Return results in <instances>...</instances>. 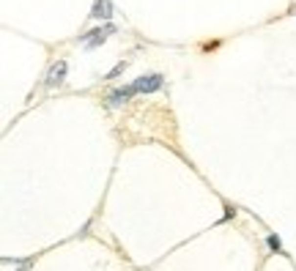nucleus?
Wrapping results in <instances>:
<instances>
[{
  "label": "nucleus",
  "instance_id": "obj_1",
  "mask_svg": "<svg viewBox=\"0 0 296 271\" xmlns=\"http://www.w3.org/2000/svg\"><path fill=\"white\" fill-rule=\"evenodd\" d=\"M162 85H165L162 74H145V77H137V80L132 83V88H135V93H154V90H159Z\"/></svg>",
  "mask_w": 296,
  "mask_h": 271
},
{
  "label": "nucleus",
  "instance_id": "obj_2",
  "mask_svg": "<svg viewBox=\"0 0 296 271\" xmlns=\"http://www.w3.org/2000/svg\"><path fill=\"white\" fill-rule=\"evenodd\" d=\"M113 30H115L113 25H107V28H99V30H88V33L80 36V42H83L88 49H96V47H102V44L107 42V36H110Z\"/></svg>",
  "mask_w": 296,
  "mask_h": 271
},
{
  "label": "nucleus",
  "instance_id": "obj_3",
  "mask_svg": "<svg viewBox=\"0 0 296 271\" xmlns=\"http://www.w3.org/2000/svg\"><path fill=\"white\" fill-rule=\"evenodd\" d=\"M113 17V3L110 0H93V8H91V20H110Z\"/></svg>",
  "mask_w": 296,
  "mask_h": 271
},
{
  "label": "nucleus",
  "instance_id": "obj_4",
  "mask_svg": "<svg viewBox=\"0 0 296 271\" xmlns=\"http://www.w3.org/2000/svg\"><path fill=\"white\" fill-rule=\"evenodd\" d=\"M66 61H58L52 69H49V77H47V88H55V85H61L63 80H66Z\"/></svg>",
  "mask_w": 296,
  "mask_h": 271
},
{
  "label": "nucleus",
  "instance_id": "obj_5",
  "mask_svg": "<svg viewBox=\"0 0 296 271\" xmlns=\"http://www.w3.org/2000/svg\"><path fill=\"white\" fill-rule=\"evenodd\" d=\"M132 96H135V88H132V85H126V88L113 90L110 99H107V104H110V107H121V104L126 102V99H132Z\"/></svg>",
  "mask_w": 296,
  "mask_h": 271
},
{
  "label": "nucleus",
  "instance_id": "obj_6",
  "mask_svg": "<svg viewBox=\"0 0 296 271\" xmlns=\"http://www.w3.org/2000/svg\"><path fill=\"white\" fill-rule=\"evenodd\" d=\"M266 244H269V247H272V250H274V252H280V255H285V252H282V241H280V238L274 236V233H269V236H266Z\"/></svg>",
  "mask_w": 296,
  "mask_h": 271
},
{
  "label": "nucleus",
  "instance_id": "obj_7",
  "mask_svg": "<svg viewBox=\"0 0 296 271\" xmlns=\"http://www.w3.org/2000/svg\"><path fill=\"white\" fill-rule=\"evenodd\" d=\"M124 69H126V61L115 63V66H113V71H110V74H107V77H104V80H115V77L121 74V71H124Z\"/></svg>",
  "mask_w": 296,
  "mask_h": 271
}]
</instances>
